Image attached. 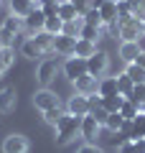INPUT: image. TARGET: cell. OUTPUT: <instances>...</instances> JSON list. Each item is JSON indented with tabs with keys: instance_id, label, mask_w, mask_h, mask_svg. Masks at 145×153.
I'll return each instance as SVG.
<instances>
[{
	"instance_id": "cell-33",
	"label": "cell",
	"mask_w": 145,
	"mask_h": 153,
	"mask_svg": "<svg viewBox=\"0 0 145 153\" xmlns=\"http://www.w3.org/2000/svg\"><path fill=\"white\" fill-rule=\"evenodd\" d=\"M127 18H132V10H130L127 0H117V23H125Z\"/></svg>"
},
{
	"instance_id": "cell-3",
	"label": "cell",
	"mask_w": 145,
	"mask_h": 153,
	"mask_svg": "<svg viewBox=\"0 0 145 153\" xmlns=\"http://www.w3.org/2000/svg\"><path fill=\"white\" fill-rule=\"evenodd\" d=\"M56 71H59V61L56 59H41L36 66V79L41 87H48V84L56 79Z\"/></svg>"
},
{
	"instance_id": "cell-35",
	"label": "cell",
	"mask_w": 145,
	"mask_h": 153,
	"mask_svg": "<svg viewBox=\"0 0 145 153\" xmlns=\"http://www.w3.org/2000/svg\"><path fill=\"white\" fill-rule=\"evenodd\" d=\"M130 10H132V16H138L140 21H145V0H127Z\"/></svg>"
},
{
	"instance_id": "cell-28",
	"label": "cell",
	"mask_w": 145,
	"mask_h": 153,
	"mask_svg": "<svg viewBox=\"0 0 145 153\" xmlns=\"http://www.w3.org/2000/svg\"><path fill=\"white\" fill-rule=\"evenodd\" d=\"M138 112H140V105H135L132 100H125L122 107H120V115H122L125 120H135V117H138Z\"/></svg>"
},
{
	"instance_id": "cell-41",
	"label": "cell",
	"mask_w": 145,
	"mask_h": 153,
	"mask_svg": "<svg viewBox=\"0 0 145 153\" xmlns=\"http://www.w3.org/2000/svg\"><path fill=\"white\" fill-rule=\"evenodd\" d=\"M120 153H138L135 140H122V143H120Z\"/></svg>"
},
{
	"instance_id": "cell-2",
	"label": "cell",
	"mask_w": 145,
	"mask_h": 153,
	"mask_svg": "<svg viewBox=\"0 0 145 153\" xmlns=\"http://www.w3.org/2000/svg\"><path fill=\"white\" fill-rule=\"evenodd\" d=\"M61 71H64V76L74 84L76 79H81L84 74H89V71H87V59H81V56H69V59L64 61V66H61Z\"/></svg>"
},
{
	"instance_id": "cell-40",
	"label": "cell",
	"mask_w": 145,
	"mask_h": 153,
	"mask_svg": "<svg viewBox=\"0 0 145 153\" xmlns=\"http://www.w3.org/2000/svg\"><path fill=\"white\" fill-rule=\"evenodd\" d=\"M76 153H104V151H102L99 146H94V143H84V146H81Z\"/></svg>"
},
{
	"instance_id": "cell-46",
	"label": "cell",
	"mask_w": 145,
	"mask_h": 153,
	"mask_svg": "<svg viewBox=\"0 0 145 153\" xmlns=\"http://www.w3.org/2000/svg\"><path fill=\"white\" fill-rule=\"evenodd\" d=\"M143 36H145V21H143Z\"/></svg>"
},
{
	"instance_id": "cell-7",
	"label": "cell",
	"mask_w": 145,
	"mask_h": 153,
	"mask_svg": "<svg viewBox=\"0 0 145 153\" xmlns=\"http://www.w3.org/2000/svg\"><path fill=\"white\" fill-rule=\"evenodd\" d=\"M56 105H61V102H59V97H56V92H51L48 87H41L36 94H33V107L41 110V112L56 107Z\"/></svg>"
},
{
	"instance_id": "cell-8",
	"label": "cell",
	"mask_w": 145,
	"mask_h": 153,
	"mask_svg": "<svg viewBox=\"0 0 145 153\" xmlns=\"http://www.w3.org/2000/svg\"><path fill=\"white\" fill-rule=\"evenodd\" d=\"M28 148H31V143H28V138L21 135V133H10V135L3 140V153H28Z\"/></svg>"
},
{
	"instance_id": "cell-44",
	"label": "cell",
	"mask_w": 145,
	"mask_h": 153,
	"mask_svg": "<svg viewBox=\"0 0 145 153\" xmlns=\"http://www.w3.org/2000/svg\"><path fill=\"white\" fill-rule=\"evenodd\" d=\"M138 64H143V66H145V51H143V54L138 56Z\"/></svg>"
},
{
	"instance_id": "cell-24",
	"label": "cell",
	"mask_w": 145,
	"mask_h": 153,
	"mask_svg": "<svg viewBox=\"0 0 145 153\" xmlns=\"http://www.w3.org/2000/svg\"><path fill=\"white\" fill-rule=\"evenodd\" d=\"M64 115H66V110L61 107V105H56V107H51V110H46V112H43V120H46L48 125L56 128V125L61 123V117H64Z\"/></svg>"
},
{
	"instance_id": "cell-16",
	"label": "cell",
	"mask_w": 145,
	"mask_h": 153,
	"mask_svg": "<svg viewBox=\"0 0 145 153\" xmlns=\"http://www.w3.org/2000/svg\"><path fill=\"white\" fill-rule=\"evenodd\" d=\"M36 3L33 0H10V16H18V18H26L31 10H36Z\"/></svg>"
},
{
	"instance_id": "cell-19",
	"label": "cell",
	"mask_w": 145,
	"mask_h": 153,
	"mask_svg": "<svg viewBox=\"0 0 145 153\" xmlns=\"http://www.w3.org/2000/svg\"><path fill=\"white\" fill-rule=\"evenodd\" d=\"M97 51V44L87 41V38H76V49H74V56H81V59H89L92 54Z\"/></svg>"
},
{
	"instance_id": "cell-11",
	"label": "cell",
	"mask_w": 145,
	"mask_h": 153,
	"mask_svg": "<svg viewBox=\"0 0 145 153\" xmlns=\"http://www.w3.org/2000/svg\"><path fill=\"white\" fill-rule=\"evenodd\" d=\"M18 105V94H16V87H0V112L8 115L13 112Z\"/></svg>"
},
{
	"instance_id": "cell-34",
	"label": "cell",
	"mask_w": 145,
	"mask_h": 153,
	"mask_svg": "<svg viewBox=\"0 0 145 153\" xmlns=\"http://www.w3.org/2000/svg\"><path fill=\"white\" fill-rule=\"evenodd\" d=\"M81 18H84V23H89V26H99V28L104 26L102 16H99V8H92V10L87 13V16H81Z\"/></svg>"
},
{
	"instance_id": "cell-13",
	"label": "cell",
	"mask_w": 145,
	"mask_h": 153,
	"mask_svg": "<svg viewBox=\"0 0 145 153\" xmlns=\"http://www.w3.org/2000/svg\"><path fill=\"white\" fill-rule=\"evenodd\" d=\"M140 54H143V49H140L138 41H122V44H120V59H122L125 64H132V61H138Z\"/></svg>"
},
{
	"instance_id": "cell-30",
	"label": "cell",
	"mask_w": 145,
	"mask_h": 153,
	"mask_svg": "<svg viewBox=\"0 0 145 153\" xmlns=\"http://www.w3.org/2000/svg\"><path fill=\"white\" fill-rule=\"evenodd\" d=\"M145 138V112H138V117L132 120V140Z\"/></svg>"
},
{
	"instance_id": "cell-17",
	"label": "cell",
	"mask_w": 145,
	"mask_h": 153,
	"mask_svg": "<svg viewBox=\"0 0 145 153\" xmlns=\"http://www.w3.org/2000/svg\"><path fill=\"white\" fill-rule=\"evenodd\" d=\"M21 54L26 56V59H41V56H43V49L33 41L31 36H28L26 41H23V46H21Z\"/></svg>"
},
{
	"instance_id": "cell-27",
	"label": "cell",
	"mask_w": 145,
	"mask_h": 153,
	"mask_svg": "<svg viewBox=\"0 0 145 153\" xmlns=\"http://www.w3.org/2000/svg\"><path fill=\"white\" fill-rule=\"evenodd\" d=\"M122 125H125V117L120 112H109V117H107V123H104V128H107L109 133H115L117 135L120 130H122Z\"/></svg>"
},
{
	"instance_id": "cell-10",
	"label": "cell",
	"mask_w": 145,
	"mask_h": 153,
	"mask_svg": "<svg viewBox=\"0 0 145 153\" xmlns=\"http://www.w3.org/2000/svg\"><path fill=\"white\" fill-rule=\"evenodd\" d=\"M74 49H76V38L74 36H66V33H59L54 36V51L61 56H74Z\"/></svg>"
},
{
	"instance_id": "cell-43",
	"label": "cell",
	"mask_w": 145,
	"mask_h": 153,
	"mask_svg": "<svg viewBox=\"0 0 145 153\" xmlns=\"http://www.w3.org/2000/svg\"><path fill=\"white\" fill-rule=\"evenodd\" d=\"M104 3H109V0H89V5H92V8H102Z\"/></svg>"
},
{
	"instance_id": "cell-22",
	"label": "cell",
	"mask_w": 145,
	"mask_h": 153,
	"mask_svg": "<svg viewBox=\"0 0 145 153\" xmlns=\"http://www.w3.org/2000/svg\"><path fill=\"white\" fill-rule=\"evenodd\" d=\"M115 79H117V89H120V94H122V97L127 100L130 94H132V89H135V82L130 79L127 74H125V71H122V74H117Z\"/></svg>"
},
{
	"instance_id": "cell-4",
	"label": "cell",
	"mask_w": 145,
	"mask_h": 153,
	"mask_svg": "<svg viewBox=\"0 0 145 153\" xmlns=\"http://www.w3.org/2000/svg\"><path fill=\"white\" fill-rule=\"evenodd\" d=\"M109 69V56L104 54V51H94V54L87 59V71H89V76H102L104 71Z\"/></svg>"
},
{
	"instance_id": "cell-9",
	"label": "cell",
	"mask_w": 145,
	"mask_h": 153,
	"mask_svg": "<svg viewBox=\"0 0 145 153\" xmlns=\"http://www.w3.org/2000/svg\"><path fill=\"white\" fill-rule=\"evenodd\" d=\"M66 112H69V115H76V117L89 115V102H87V94H71L69 102H66Z\"/></svg>"
},
{
	"instance_id": "cell-32",
	"label": "cell",
	"mask_w": 145,
	"mask_h": 153,
	"mask_svg": "<svg viewBox=\"0 0 145 153\" xmlns=\"http://www.w3.org/2000/svg\"><path fill=\"white\" fill-rule=\"evenodd\" d=\"M13 41H16V33H10L5 26H0V49H13Z\"/></svg>"
},
{
	"instance_id": "cell-21",
	"label": "cell",
	"mask_w": 145,
	"mask_h": 153,
	"mask_svg": "<svg viewBox=\"0 0 145 153\" xmlns=\"http://www.w3.org/2000/svg\"><path fill=\"white\" fill-rule=\"evenodd\" d=\"M59 18L61 21H76V18H79V13H76V5L74 3H71V0H64V3H61L59 5Z\"/></svg>"
},
{
	"instance_id": "cell-18",
	"label": "cell",
	"mask_w": 145,
	"mask_h": 153,
	"mask_svg": "<svg viewBox=\"0 0 145 153\" xmlns=\"http://www.w3.org/2000/svg\"><path fill=\"white\" fill-rule=\"evenodd\" d=\"M97 92L102 94V97H115V94H120L117 79H115V76H104L102 82H99V89H97Z\"/></svg>"
},
{
	"instance_id": "cell-42",
	"label": "cell",
	"mask_w": 145,
	"mask_h": 153,
	"mask_svg": "<svg viewBox=\"0 0 145 153\" xmlns=\"http://www.w3.org/2000/svg\"><path fill=\"white\" fill-rule=\"evenodd\" d=\"M135 148H138V153H145V138H138L135 140Z\"/></svg>"
},
{
	"instance_id": "cell-23",
	"label": "cell",
	"mask_w": 145,
	"mask_h": 153,
	"mask_svg": "<svg viewBox=\"0 0 145 153\" xmlns=\"http://www.w3.org/2000/svg\"><path fill=\"white\" fill-rule=\"evenodd\" d=\"M31 38L43 49V54H51V51H54V36H51V33L41 31V33H36V36H31Z\"/></svg>"
},
{
	"instance_id": "cell-26",
	"label": "cell",
	"mask_w": 145,
	"mask_h": 153,
	"mask_svg": "<svg viewBox=\"0 0 145 153\" xmlns=\"http://www.w3.org/2000/svg\"><path fill=\"white\" fill-rule=\"evenodd\" d=\"M43 31H46V33H51V36H59V33H64V21H61L59 16L46 18V26H43Z\"/></svg>"
},
{
	"instance_id": "cell-5",
	"label": "cell",
	"mask_w": 145,
	"mask_h": 153,
	"mask_svg": "<svg viewBox=\"0 0 145 153\" xmlns=\"http://www.w3.org/2000/svg\"><path fill=\"white\" fill-rule=\"evenodd\" d=\"M120 38L122 41H138L140 36H143V21H140L138 16H132V18H127L125 23H120Z\"/></svg>"
},
{
	"instance_id": "cell-38",
	"label": "cell",
	"mask_w": 145,
	"mask_h": 153,
	"mask_svg": "<svg viewBox=\"0 0 145 153\" xmlns=\"http://www.w3.org/2000/svg\"><path fill=\"white\" fill-rule=\"evenodd\" d=\"M92 117H94V120L97 123H99V125H104V123H107V117H109V112H107V110H104V107H97V110H92Z\"/></svg>"
},
{
	"instance_id": "cell-45",
	"label": "cell",
	"mask_w": 145,
	"mask_h": 153,
	"mask_svg": "<svg viewBox=\"0 0 145 153\" xmlns=\"http://www.w3.org/2000/svg\"><path fill=\"white\" fill-rule=\"evenodd\" d=\"M3 74H5V66H3V61H0V76H3Z\"/></svg>"
},
{
	"instance_id": "cell-39",
	"label": "cell",
	"mask_w": 145,
	"mask_h": 153,
	"mask_svg": "<svg viewBox=\"0 0 145 153\" xmlns=\"http://www.w3.org/2000/svg\"><path fill=\"white\" fill-rule=\"evenodd\" d=\"M102 94H99V92H94V94H87V102H89V112H92V110H97V107H102Z\"/></svg>"
},
{
	"instance_id": "cell-1",
	"label": "cell",
	"mask_w": 145,
	"mask_h": 153,
	"mask_svg": "<svg viewBox=\"0 0 145 153\" xmlns=\"http://www.w3.org/2000/svg\"><path fill=\"white\" fill-rule=\"evenodd\" d=\"M76 135H81V117L66 112L64 117H61V123L56 125V143H59V146H66V143H71Z\"/></svg>"
},
{
	"instance_id": "cell-25",
	"label": "cell",
	"mask_w": 145,
	"mask_h": 153,
	"mask_svg": "<svg viewBox=\"0 0 145 153\" xmlns=\"http://www.w3.org/2000/svg\"><path fill=\"white\" fill-rule=\"evenodd\" d=\"M79 38H87V41H92V44H97V38H102V28L99 26H89V23H84L79 31Z\"/></svg>"
},
{
	"instance_id": "cell-6",
	"label": "cell",
	"mask_w": 145,
	"mask_h": 153,
	"mask_svg": "<svg viewBox=\"0 0 145 153\" xmlns=\"http://www.w3.org/2000/svg\"><path fill=\"white\" fill-rule=\"evenodd\" d=\"M43 26H46V13H43L41 8L31 10L26 18H23V31H28V36H36V33H41Z\"/></svg>"
},
{
	"instance_id": "cell-29",
	"label": "cell",
	"mask_w": 145,
	"mask_h": 153,
	"mask_svg": "<svg viewBox=\"0 0 145 153\" xmlns=\"http://www.w3.org/2000/svg\"><path fill=\"white\" fill-rule=\"evenodd\" d=\"M122 102H125L122 94H115V97H104V100H102V107L107 110V112H120Z\"/></svg>"
},
{
	"instance_id": "cell-14",
	"label": "cell",
	"mask_w": 145,
	"mask_h": 153,
	"mask_svg": "<svg viewBox=\"0 0 145 153\" xmlns=\"http://www.w3.org/2000/svg\"><path fill=\"white\" fill-rule=\"evenodd\" d=\"M99 128L102 125H99L92 115H84V117H81V138H84L87 143H92L97 135H99Z\"/></svg>"
},
{
	"instance_id": "cell-12",
	"label": "cell",
	"mask_w": 145,
	"mask_h": 153,
	"mask_svg": "<svg viewBox=\"0 0 145 153\" xmlns=\"http://www.w3.org/2000/svg\"><path fill=\"white\" fill-rule=\"evenodd\" d=\"M99 16H102L104 26H109V28H115V31H120V23H117V0L104 3V5L99 8Z\"/></svg>"
},
{
	"instance_id": "cell-20",
	"label": "cell",
	"mask_w": 145,
	"mask_h": 153,
	"mask_svg": "<svg viewBox=\"0 0 145 153\" xmlns=\"http://www.w3.org/2000/svg\"><path fill=\"white\" fill-rule=\"evenodd\" d=\"M125 74L132 79L135 84H145V66L138 64V61H132V64H127V69H125Z\"/></svg>"
},
{
	"instance_id": "cell-15",
	"label": "cell",
	"mask_w": 145,
	"mask_h": 153,
	"mask_svg": "<svg viewBox=\"0 0 145 153\" xmlns=\"http://www.w3.org/2000/svg\"><path fill=\"white\" fill-rule=\"evenodd\" d=\"M74 87H76V94H94L97 89H99V82H97L94 76L84 74L81 79H76V82H74Z\"/></svg>"
},
{
	"instance_id": "cell-36",
	"label": "cell",
	"mask_w": 145,
	"mask_h": 153,
	"mask_svg": "<svg viewBox=\"0 0 145 153\" xmlns=\"http://www.w3.org/2000/svg\"><path fill=\"white\" fill-rule=\"evenodd\" d=\"M127 100H132L135 105H143V102H145V84H135L132 94H130Z\"/></svg>"
},
{
	"instance_id": "cell-37",
	"label": "cell",
	"mask_w": 145,
	"mask_h": 153,
	"mask_svg": "<svg viewBox=\"0 0 145 153\" xmlns=\"http://www.w3.org/2000/svg\"><path fill=\"white\" fill-rule=\"evenodd\" d=\"M0 61H3V66H5V69H10L13 61H16V54H13V49H0Z\"/></svg>"
},
{
	"instance_id": "cell-31",
	"label": "cell",
	"mask_w": 145,
	"mask_h": 153,
	"mask_svg": "<svg viewBox=\"0 0 145 153\" xmlns=\"http://www.w3.org/2000/svg\"><path fill=\"white\" fill-rule=\"evenodd\" d=\"M3 26H5L10 33H21V31H23V18H18V16H8L5 21H3Z\"/></svg>"
}]
</instances>
